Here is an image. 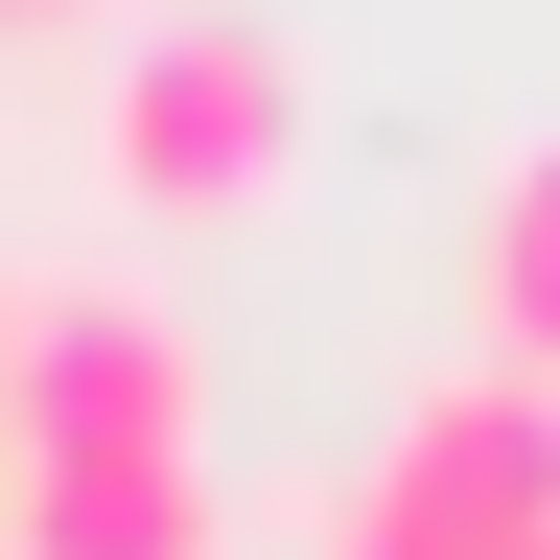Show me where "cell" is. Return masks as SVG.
<instances>
[{"instance_id":"cell-1","label":"cell","mask_w":560,"mask_h":560,"mask_svg":"<svg viewBox=\"0 0 560 560\" xmlns=\"http://www.w3.org/2000/svg\"><path fill=\"white\" fill-rule=\"evenodd\" d=\"M94 164H117V210H164V234H234V210L304 164V47H280L257 0L164 24V47L117 70V140H94Z\"/></svg>"},{"instance_id":"cell-2","label":"cell","mask_w":560,"mask_h":560,"mask_svg":"<svg viewBox=\"0 0 560 560\" xmlns=\"http://www.w3.org/2000/svg\"><path fill=\"white\" fill-rule=\"evenodd\" d=\"M94 444H187V327L140 280H47L0 304V467H94Z\"/></svg>"},{"instance_id":"cell-3","label":"cell","mask_w":560,"mask_h":560,"mask_svg":"<svg viewBox=\"0 0 560 560\" xmlns=\"http://www.w3.org/2000/svg\"><path fill=\"white\" fill-rule=\"evenodd\" d=\"M374 514H420V537H467V560H514V537H560V397L537 374H444L374 444Z\"/></svg>"},{"instance_id":"cell-4","label":"cell","mask_w":560,"mask_h":560,"mask_svg":"<svg viewBox=\"0 0 560 560\" xmlns=\"http://www.w3.org/2000/svg\"><path fill=\"white\" fill-rule=\"evenodd\" d=\"M0 560H210V467H187V444L0 467Z\"/></svg>"},{"instance_id":"cell-5","label":"cell","mask_w":560,"mask_h":560,"mask_svg":"<svg viewBox=\"0 0 560 560\" xmlns=\"http://www.w3.org/2000/svg\"><path fill=\"white\" fill-rule=\"evenodd\" d=\"M490 350H514V374L560 397V140H537L514 187H490Z\"/></svg>"},{"instance_id":"cell-6","label":"cell","mask_w":560,"mask_h":560,"mask_svg":"<svg viewBox=\"0 0 560 560\" xmlns=\"http://www.w3.org/2000/svg\"><path fill=\"white\" fill-rule=\"evenodd\" d=\"M0 24H47V0H0Z\"/></svg>"}]
</instances>
